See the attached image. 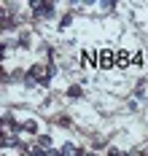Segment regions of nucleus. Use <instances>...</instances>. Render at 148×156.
I'll list each match as a JSON object with an SVG mask.
<instances>
[{"label": "nucleus", "instance_id": "1", "mask_svg": "<svg viewBox=\"0 0 148 156\" xmlns=\"http://www.w3.org/2000/svg\"><path fill=\"white\" fill-rule=\"evenodd\" d=\"M51 76H54V67L38 62V65H33V67L27 70V83H41V86H46L51 81Z\"/></svg>", "mask_w": 148, "mask_h": 156}, {"label": "nucleus", "instance_id": "2", "mask_svg": "<svg viewBox=\"0 0 148 156\" xmlns=\"http://www.w3.org/2000/svg\"><path fill=\"white\" fill-rule=\"evenodd\" d=\"M33 14H35V19L54 16V3H41V0H35V3H33Z\"/></svg>", "mask_w": 148, "mask_h": 156}, {"label": "nucleus", "instance_id": "3", "mask_svg": "<svg viewBox=\"0 0 148 156\" xmlns=\"http://www.w3.org/2000/svg\"><path fill=\"white\" fill-rule=\"evenodd\" d=\"M113 65H116V54L111 51V48H102V51H100V65H97V67H102V70H111Z\"/></svg>", "mask_w": 148, "mask_h": 156}, {"label": "nucleus", "instance_id": "4", "mask_svg": "<svg viewBox=\"0 0 148 156\" xmlns=\"http://www.w3.org/2000/svg\"><path fill=\"white\" fill-rule=\"evenodd\" d=\"M38 148L51 151V137H49V135H38Z\"/></svg>", "mask_w": 148, "mask_h": 156}, {"label": "nucleus", "instance_id": "5", "mask_svg": "<svg viewBox=\"0 0 148 156\" xmlns=\"http://www.w3.org/2000/svg\"><path fill=\"white\" fill-rule=\"evenodd\" d=\"M94 59H97V57H94L92 51H83L81 54V65H94Z\"/></svg>", "mask_w": 148, "mask_h": 156}, {"label": "nucleus", "instance_id": "6", "mask_svg": "<svg viewBox=\"0 0 148 156\" xmlns=\"http://www.w3.org/2000/svg\"><path fill=\"white\" fill-rule=\"evenodd\" d=\"M116 62L121 65V67H127V62H129V54H127V51H118V54H116Z\"/></svg>", "mask_w": 148, "mask_h": 156}, {"label": "nucleus", "instance_id": "7", "mask_svg": "<svg viewBox=\"0 0 148 156\" xmlns=\"http://www.w3.org/2000/svg\"><path fill=\"white\" fill-rule=\"evenodd\" d=\"M67 94H70V97H81L83 89H81V86H70V89H67Z\"/></svg>", "mask_w": 148, "mask_h": 156}, {"label": "nucleus", "instance_id": "8", "mask_svg": "<svg viewBox=\"0 0 148 156\" xmlns=\"http://www.w3.org/2000/svg\"><path fill=\"white\" fill-rule=\"evenodd\" d=\"M24 129H27V132H35V129H38V121L27 119V121H24Z\"/></svg>", "mask_w": 148, "mask_h": 156}, {"label": "nucleus", "instance_id": "9", "mask_svg": "<svg viewBox=\"0 0 148 156\" xmlns=\"http://www.w3.org/2000/svg\"><path fill=\"white\" fill-rule=\"evenodd\" d=\"M70 22H73V16H70V14H65V16H62V19H59V27L65 30V27H67V24H70Z\"/></svg>", "mask_w": 148, "mask_h": 156}, {"label": "nucleus", "instance_id": "10", "mask_svg": "<svg viewBox=\"0 0 148 156\" xmlns=\"http://www.w3.org/2000/svg\"><path fill=\"white\" fill-rule=\"evenodd\" d=\"M108 156H127V154H121L118 148H111V151H108Z\"/></svg>", "mask_w": 148, "mask_h": 156}, {"label": "nucleus", "instance_id": "11", "mask_svg": "<svg viewBox=\"0 0 148 156\" xmlns=\"http://www.w3.org/2000/svg\"><path fill=\"white\" fill-rule=\"evenodd\" d=\"M76 156H89V154H86V148H76Z\"/></svg>", "mask_w": 148, "mask_h": 156}]
</instances>
